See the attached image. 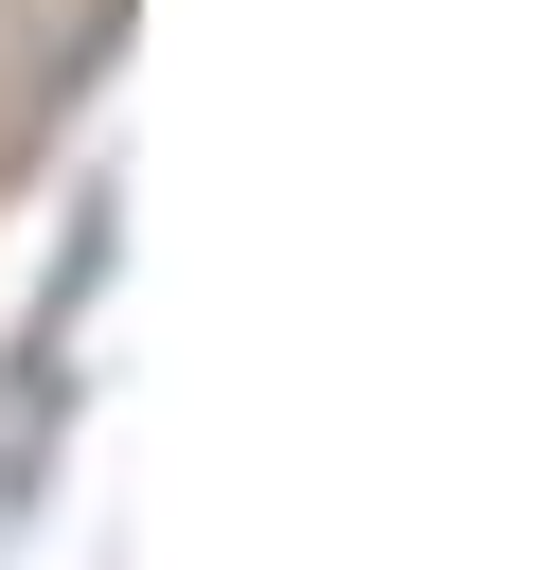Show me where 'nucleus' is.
<instances>
[]
</instances>
